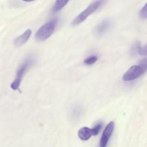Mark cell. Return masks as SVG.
<instances>
[{
    "instance_id": "cell-1",
    "label": "cell",
    "mask_w": 147,
    "mask_h": 147,
    "mask_svg": "<svg viewBox=\"0 0 147 147\" xmlns=\"http://www.w3.org/2000/svg\"><path fill=\"white\" fill-rule=\"evenodd\" d=\"M106 0H96L93 2H92L86 9L83 10L80 14H79L75 18V20L73 22V25L77 26L83 22L89 16L91 15L95 11H97L100 7H101L106 3Z\"/></svg>"
},
{
    "instance_id": "cell-2",
    "label": "cell",
    "mask_w": 147,
    "mask_h": 147,
    "mask_svg": "<svg viewBox=\"0 0 147 147\" xmlns=\"http://www.w3.org/2000/svg\"><path fill=\"white\" fill-rule=\"evenodd\" d=\"M57 20L53 19L51 21L48 22L46 24H43L35 33V39L38 41H45L48 39L55 32L57 26Z\"/></svg>"
},
{
    "instance_id": "cell-3",
    "label": "cell",
    "mask_w": 147,
    "mask_h": 147,
    "mask_svg": "<svg viewBox=\"0 0 147 147\" xmlns=\"http://www.w3.org/2000/svg\"><path fill=\"white\" fill-rule=\"evenodd\" d=\"M33 63V61L31 59H27V60L22 63L21 66L19 67L18 70L17 72V75H16V78H14V81L11 83V88L13 90H19V88L20 86V83H21L23 77L24 76V73L27 71L32 64Z\"/></svg>"
},
{
    "instance_id": "cell-4",
    "label": "cell",
    "mask_w": 147,
    "mask_h": 147,
    "mask_svg": "<svg viewBox=\"0 0 147 147\" xmlns=\"http://www.w3.org/2000/svg\"><path fill=\"white\" fill-rule=\"evenodd\" d=\"M146 68L144 67L141 65H133L123 74L122 79L123 81L129 82L139 78L146 72Z\"/></svg>"
},
{
    "instance_id": "cell-5",
    "label": "cell",
    "mask_w": 147,
    "mask_h": 147,
    "mask_svg": "<svg viewBox=\"0 0 147 147\" xmlns=\"http://www.w3.org/2000/svg\"><path fill=\"white\" fill-rule=\"evenodd\" d=\"M102 129V123H98L93 129L88 127H83L78 132V137L82 141H88L92 136H97Z\"/></svg>"
},
{
    "instance_id": "cell-6",
    "label": "cell",
    "mask_w": 147,
    "mask_h": 147,
    "mask_svg": "<svg viewBox=\"0 0 147 147\" xmlns=\"http://www.w3.org/2000/svg\"><path fill=\"white\" fill-rule=\"evenodd\" d=\"M114 128L115 123L113 121H111L107 125L104 131L103 132L101 139H100V147H106V146H107L108 142H109V139H110L111 136L112 134H113V131H114Z\"/></svg>"
},
{
    "instance_id": "cell-7",
    "label": "cell",
    "mask_w": 147,
    "mask_h": 147,
    "mask_svg": "<svg viewBox=\"0 0 147 147\" xmlns=\"http://www.w3.org/2000/svg\"><path fill=\"white\" fill-rule=\"evenodd\" d=\"M31 34H32L31 30H27L25 32H24L21 35H20L18 37H17V38L14 40V45L17 46V47H20V46L23 45L24 43H26L27 41H28L30 37H31Z\"/></svg>"
},
{
    "instance_id": "cell-8",
    "label": "cell",
    "mask_w": 147,
    "mask_h": 147,
    "mask_svg": "<svg viewBox=\"0 0 147 147\" xmlns=\"http://www.w3.org/2000/svg\"><path fill=\"white\" fill-rule=\"evenodd\" d=\"M111 22L109 20H104V21H103L96 27L95 31H96V34H98V35H101V34H103V33H105L109 30Z\"/></svg>"
},
{
    "instance_id": "cell-9",
    "label": "cell",
    "mask_w": 147,
    "mask_h": 147,
    "mask_svg": "<svg viewBox=\"0 0 147 147\" xmlns=\"http://www.w3.org/2000/svg\"><path fill=\"white\" fill-rule=\"evenodd\" d=\"M69 1L70 0H56L55 3L53 7V12H57L60 10H61L68 3Z\"/></svg>"
},
{
    "instance_id": "cell-10",
    "label": "cell",
    "mask_w": 147,
    "mask_h": 147,
    "mask_svg": "<svg viewBox=\"0 0 147 147\" xmlns=\"http://www.w3.org/2000/svg\"><path fill=\"white\" fill-rule=\"evenodd\" d=\"M98 60V57L97 55H91L88 57L86 60H84V63L87 65H92L95 64Z\"/></svg>"
},
{
    "instance_id": "cell-11",
    "label": "cell",
    "mask_w": 147,
    "mask_h": 147,
    "mask_svg": "<svg viewBox=\"0 0 147 147\" xmlns=\"http://www.w3.org/2000/svg\"><path fill=\"white\" fill-rule=\"evenodd\" d=\"M136 50H137L138 53L140 55L146 56V45L143 46V47H142V46H138Z\"/></svg>"
},
{
    "instance_id": "cell-12",
    "label": "cell",
    "mask_w": 147,
    "mask_h": 147,
    "mask_svg": "<svg viewBox=\"0 0 147 147\" xmlns=\"http://www.w3.org/2000/svg\"><path fill=\"white\" fill-rule=\"evenodd\" d=\"M139 16H140L142 19H146L147 12H146V4H145V5L144 6L143 8L141 9L140 13H139Z\"/></svg>"
},
{
    "instance_id": "cell-13",
    "label": "cell",
    "mask_w": 147,
    "mask_h": 147,
    "mask_svg": "<svg viewBox=\"0 0 147 147\" xmlns=\"http://www.w3.org/2000/svg\"><path fill=\"white\" fill-rule=\"evenodd\" d=\"M24 1H27V2H29V1H34V0H23Z\"/></svg>"
}]
</instances>
